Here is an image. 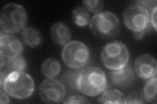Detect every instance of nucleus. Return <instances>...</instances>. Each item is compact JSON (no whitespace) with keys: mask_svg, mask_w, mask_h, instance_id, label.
I'll use <instances>...</instances> for the list:
<instances>
[{"mask_svg":"<svg viewBox=\"0 0 157 104\" xmlns=\"http://www.w3.org/2000/svg\"><path fill=\"white\" fill-rule=\"evenodd\" d=\"M0 103L2 104H6L9 103V98L8 97V95L2 88L1 89V91H0Z\"/></svg>","mask_w":157,"mask_h":104,"instance_id":"25","label":"nucleus"},{"mask_svg":"<svg viewBox=\"0 0 157 104\" xmlns=\"http://www.w3.org/2000/svg\"><path fill=\"white\" fill-rule=\"evenodd\" d=\"M156 7H155L150 13L151 24L153 27L155 31H156Z\"/></svg>","mask_w":157,"mask_h":104,"instance_id":"24","label":"nucleus"},{"mask_svg":"<svg viewBox=\"0 0 157 104\" xmlns=\"http://www.w3.org/2000/svg\"><path fill=\"white\" fill-rule=\"evenodd\" d=\"M130 53L125 44L119 41L107 43L101 52V59L104 65L111 70L124 67L128 63Z\"/></svg>","mask_w":157,"mask_h":104,"instance_id":"5","label":"nucleus"},{"mask_svg":"<svg viewBox=\"0 0 157 104\" xmlns=\"http://www.w3.org/2000/svg\"><path fill=\"white\" fill-rule=\"evenodd\" d=\"M50 34L52 41L60 46H65L71 38L70 28L63 22H57L52 25Z\"/></svg>","mask_w":157,"mask_h":104,"instance_id":"13","label":"nucleus"},{"mask_svg":"<svg viewBox=\"0 0 157 104\" xmlns=\"http://www.w3.org/2000/svg\"><path fill=\"white\" fill-rule=\"evenodd\" d=\"M145 102L143 95L132 94L126 98V103H144Z\"/></svg>","mask_w":157,"mask_h":104,"instance_id":"22","label":"nucleus"},{"mask_svg":"<svg viewBox=\"0 0 157 104\" xmlns=\"http://www.w3.org/2000/svg\"><path fill=\"white\" fill-rule=\"evenodd\" d=\"M98 102L100 103H126V98L123 93L115 88L105 90L100 97Z\"/></svg>","mask_w":157,"mask_h":104,"instance_id":"15","label":"nucleus"},{"mask_svg":"<svg viewBox=\"0 0 157 104\" xmlns=\"http://www.w3.org/2000/svg\"><path fill=\"white\" fill-rule=\"evenodd\" d=\"M90 102L88 99L84 96L80 95H72L67 97L66 100L63 102V103H89Z\"/></svg>","mask_w":157,"mask_h":104,"instance_id":"21","label":"nucleus"},{"mask_svg":"<svg viewBox=\"0 0 157 104\" xmlns=\"http://www.w3.org/2000/svg\"><path fill=\"white\" fill-rule=\"evenodd\" d=\"M136 3L146 9L150 13L153 11V9L156 7V1H147H147H137L136 2Z\"/></svg>","mask_w":157,"mask_h":104,"instance_id":"23","label":"nucleus"},{"mask_svg":"<svg viewBox=\"0 0 157 104\" xmlns=\"http://www.w3.org/2000/svg\"><path fill=\"white\" fill-rule=\"evenodd\" d=\"M79 71H68L66 72L62 79L63 81L72 90H77V79Z\"/></svg>","mask_w":157,"mask_h":104,"instance_id":"19","label":"nucleus"},{"mask_svg":"<svg viewBox=\"0 0 157 104\" xmlns=\"http://www.w3.org/2000/svg\"><path fill=\"white\" fill-rule=\"evenodd\" d=\"M90 31L97 38L110 39L116 37L121 30V23L115 14L100 12L93 16L90 22Z\"/></svg>","mask_w":157,"mask_h":104,"instance_id":"3","label":"nucleus"},{"mask_svg":"<svg viewBox=\"0 0 157 104\" xmlns=\"http://www.w3.org/2000/svg\"><path fill=\"white\" fill-rule=\"evenodd\" d=\"M110 80L113 85L122 88H126L133 85L135 74L133 69L127 64L121 69L113 70L110 73Z\"/></svg>","mask_w":157,"mask_h":104,"instance_id":"11","label":"nucleus"},{"mask_svg":"<svg viewBox=\"0 0 157 104\" xmlns=\"http://www.w3.org/2000/svg\"><path fill=\"white\" fill-rule=\"evenodd\" d=\"M73 20L77 26L79 27H85L89 24L90 14L85 8L78 7L75 8L72 13Z\"/></svg>","mask_w":157,"mask_h":104,"instance_id":"18","label":"nucleus"},{"mask_svg":"<svg viewBox=\"0 0 157 104\" xmlns=\"http://www.w3.org/2000/svg\"><path fill=\"white\" fill-rule=\"evenodd\" d=\"M26 68V61L22 56L7 59L6 60L3 67L0 68V85L3 83L5 78L9 74L14 72H24Z\"/></svg>","mask_w":157,"mask_h":104,"instance_id":"12","label":"nucleus"},{"mask_svg":"<svg viewBox=\"0 0 157 104\" xmlns=\"http://www.w3.org/2000/svg\"><path fill=\"white\" fill-rule=\"evenodd\" d=\"M0 86L9 96L18 100L30 96L35 88L32 77L24 72L9 74Z\"/></svg>","mask_w":157,"mask_h":104,"instance_id":"2","label":"nucleus"},{"mask_svg":"<svg viewBox=\"0 0 157 104\" xmlns=\"http://www.w3.org/2000/svg\"><path fill=\"white\" fill-rule=\"evenodd\" d=\"M134 70L137 76L143 80L156 76L157 64L156 59L149 54H143L137 57L134 62Z\"/></svg>","mask_w":157,"mask_h":104,"instance_id":"10","label":"nucleus"},{"mask_svg":"<svg viewBox=\"0 0 157 104\" xmlns=\"http://www.w3.org/2000/svg\"><path fill=\"white\" fill-rule=\"evenodd\" d=\"M122 19L126 27L134 33L147 32L151 26L150 13L137 4L125 9Z\"/></svg>","mask_w":157,"mask_h":104,"instance_id":"7","label":"nucleus"},{"mask_svg":"<svg viewBox=\"0 0 157 104\" xmlns=\"http://www.w3.org/2000/svg\"><path fill=\"white\" fill-rule=\"evenodd\" d=\"M61 56L66 65L73 69L85 66L90 57V52L86 44L78 41L69 42L63 46Z\"/></svg>","mask_w":157,"mask_h":104,"instance_id":"6","label":"nucleus"},{"mask_svg":"<svg viewBox=\"0 0 157 104\" xmlns=\"http://www.w3.org/2000/svg\"><path fill=\"white\" fill-rule=\"evenodd\" d=\"M61 71V64L56 59L48 58L43 62L41 66V72L47 78H55Z\"/></svg>","mask_w":157,"mask_h":104,"instance_id":"16","label":"nucleus"},{"mask_svg":"<svg viewBox=\"0 0 157 104\" xmlns=\"http://www.w3.org/2000/svg\"><path fill=\"white\" fill-rule=\"evenodd\" d=\"M143 96L147 102L156 103V76L147 80L144 88Z\"/></svg>","mask_w":157,"mask_h":104,"instance_id":"17","label":"nucleus"},{"mask_svg":"<svg viewBox=\"0 0 157 104\" xmlns=\"http://www.w3.org/2000/svg\"><path fill=\"white\" fill-rule=\"evenodd\" d=\"M23 50L21 41L11 34L1 31L0 35V53L6 59L17 57Z\"/></svg>","mask_w":157,"mask_h":104,"instance_id":"9","label":"nucleus"},{"mask_svg":"<svg viewBox=\"0 0 157 104\" xmlns=\"http://www.w3.org/2000/svg\"><path fill=\"white\" fill-rule=\"evenodd\" d=\"M107 86L104 72L97 66H88L78 72L77 90L88 96H96L104 92Z\"/></svg>","mask_w":157,"mask_h":104,"instance_id":"1","label":"nucleus"},{"mask_svg":"<svg viewBox=\"0 0 157 104\" xmlns=\"http://www.w3.org/2000/svg\"><path fill=\"white\" fill-rule=\"evenodd\" d=\"M39 94L44 102L59 103L65 98L66 87L62 81L54 78H48L41 84Z\"/></svg>","mask_w":157,"mask_h":104,"instance_id":"8","label":"nucleus"},{"mask_svg":"<svg viewBox=\"0 0 157 104\" xmlns=\"http://www.w3.org/2000/svg\"><path fill=\"white\" fill-rule=\"evenodd\" d=\"M82 4L87 11L96 14L100 13L104 6V2L99 0H86Z\"/></svg>","mask_w":157,"mask_h":104,"instance_id":"20","label":"nucleus"},{"mask_svg":"<svg viewBox=\"0 0 157 104\" xmlns=\"http://www.w3.org/2000/svg\"><path fill=\"white\" fill-rule=\"evenodd\" d=\"M21 38L29 47L36 48L41 44L42 36L39 30L33 27H26L21 33Z\"/></svg>","mask_w":157,"mask_h":104,"instance_id":"14","label":"nucleus"},{"mask_svg":"<svg viewBox=\"0 0 157 104\" xmlns=\"http://www.w3.org/2000/svg\"><path fill=\"white\" fill-rule=\"evenodd\" d=\"M28 15L21 5L11 3L5 5L0 15L1 31L8 34L18 33L25 28Z\"/></svg>","mask_w":157,"mask_h":104,"instance_id":"4","label":"nucleus"}]
</instances>
